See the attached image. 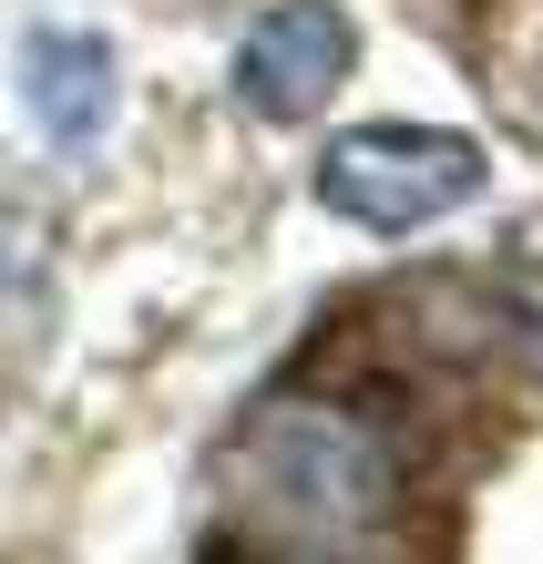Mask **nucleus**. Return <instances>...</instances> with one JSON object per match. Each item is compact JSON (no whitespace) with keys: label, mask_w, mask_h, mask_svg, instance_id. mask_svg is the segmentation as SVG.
Masks as SVG:
<instances>
[{"label":"nucleus","mask_w":543,"mask_h":564,"mask_svg":"<svg viewBox=\"0 0 543 564\" xmlns=\"http://www.w3.org/2000/svg\"><path fill=\"white\" fill-rule=\"evenodd\" d=\"M308 185L328 216L369 226V237H411V226L461 216L492 185V154L452 123H349V134H328Z\"/></svg>","instance_id":"1"},{"label":"nucleus","mask_w":543,"mask_h":564,"mask_svg":"<svg viewBox=\"0 0 543 564\" xmlns=\"http://www.w3.org/2000/svg\"><path fill=\"white\" fill-rule=\"evenodd\" d=\"M349 62H359V21L338 0H278V11L247 21V42L226 62V93L257 123H308L349 83Z\"/></svg>","instance_id":"2"},{"label":"nucleus","mask_w":543,"mask_h":564,"mask_svg":"<svg viewBox=\"0 0 543 564\" xmlns=\"http://www.w3.org/2000/svg\"><path fill=\"white\" fill-rule=\"evenodd\" d=\"M21 104L31 123H42L52 144H104V123L123 104V83H113V42L104 31H31L21 42Z\"/></svg>","instance_id":"3"},{"label":"nucleus","mask_w":543,"mask_h":564,"mask_svg":"<svg viewBox=\"0 0 543 564\" xmlns=\"http://www.w3.org/2000/svg\"><path fill=\"white\" fill-rule=\"evenodd\" d=\"M195 564H400L369 544H318V534H236V523H206V554Z\"/></svg>","instance_id":"4"},{"label":"nucleus","mask_w":543,"mask_h":564,"mask_svg":"<svg viewBox=\"0 0 543 564\" xmlns=\"http://www.w3.org/2000/svg\"><path fill=\"white\" fill-rule=\"evenodd\" d=\"M523 104H533V123H543V42H533V62H523Z\"/></svg>","instance_id":"5"}]
</instances>
